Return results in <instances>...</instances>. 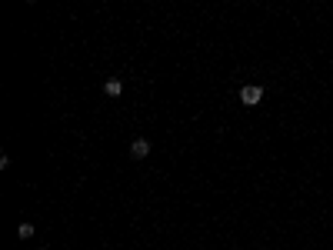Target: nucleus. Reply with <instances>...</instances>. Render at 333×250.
I'll list each match as a JSON object with an SVG mask.
<instances>
[{
    "label": "nucleus",
    "instance_id": "1",
    "mask_svg": "<svg viewBox=\"0 0 333 250\" xmlns=\"http://www.w3.org/2000/svg\"><path fill=\"white\" fill-rule=\"evenodd\" d=\"M260 97H263V87H256V84H247V87L240 90V100H244L247 107H253V104H260Z\"/></svg>",
    "mask_w": 333,
    "mask_h": 250
},
{
    "label": "nucleus",
    "instance_id": "2",
    "mask_svg": "<svg viewBox=\"0 0 333 250\" xmlns=\"http://www.w3.org/2000/svg\"><path fill=\"white\" fill-rule=\"evenodd\" d=\"M130 153H133V157H137V160H140V157H147V153H150V143H147V140H133Z\"/></svg>",
    "mask_w": 333,
    "mask_h": 250
},
{
    "label": "nucleus",
    "instance_id": "3",
    "mask_svg": "<svg viewBox=\"0 0 333 250\" xmlns=\"http://www.w3.org/2000/svg\"><path fill=\"white\" fill-rule=\"evenodd\" d=\"M103 90H107L110 97H120V94H123V84L117 80V77H113V80H107V84H103Z\"/></svg>",
    "mask_w": 333,
    "mask_h": 250
},
{
    "label": "nucleus",
    "instance_id": "4",
    "mask_svg": "<svg viewBox=\"0 0 333 250\" xmlns=\"http://www.w3.org/2000/svg\"><path fill=\"white\" fill-rule=\"evenodd\" d=\"M17 237L30 240V237H33V224H20V227H17Z\"/></svg>",
    "mask_w": 333,
    "mask_h": 250
}]
</instances>
